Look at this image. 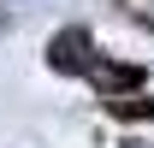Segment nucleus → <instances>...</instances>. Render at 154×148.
I'll list each match as a JSON object with an SVG mask.
<instances>
[{"label": "nucleus", "mask_w": 154, "mask_h": 148, "mask_svg": "<svg viewBox=\"0 0 154 148\" xmlns=\"http://www.w3.org/2000/svg\"><path fill=\"white\" fill-rule=\"evenodd\" d=\"M89 77H95L101 89H131V83H142V71H136V65H107V59H95V65H89Z\"/></svg>", "instance_id": "f03ea898"}, {"label": "nucleus", "mask_w": 154, "mask_h": 148, "mask_svg": "<svg viewBox=\"0 0 154 148\" xmlns=\"http://www.w3.org/2000/svg\"><path fill=\"white\" fill-rule=\"evenodd\" d=\"M113 113L119 119H131V113L136 119H154V101H113Z\"/></svg>", "instance_id": "7ed1b4c3"}, {"label": "nucleus", "mask_w": 154, "mask_h": 148, "mask_svg": "<svg viewBox=\"0 0 154 148\" xmlns=\"http://www.w3.org/2000/svg\"><path fill=\"white\" fill-rule=\"evenodd\" d=\"M48 65H54V71H89V65H95L89 30H59V36L48 42Z\"/></svg>", "instance_id": "f257e3e1"}, {"label": "nucleus", "mask_w": 154, "mask_h": 148, "mask_svg": "<svg viewBox=\"0 0 154 148\" xmlns=\"http://www.w3.org/2000/svg\"><path fill=\"white\" fill-rule=\"evenodd\" d=\"M131 148H142V142H131Z\"/></svg>", "instance_id": "20e7f679"}]
</instances>
